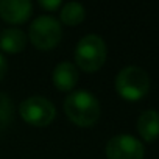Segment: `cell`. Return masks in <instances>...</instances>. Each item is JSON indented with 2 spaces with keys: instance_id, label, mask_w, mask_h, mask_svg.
<instances>
[{
  "instance_id": "obj_5",
  "label": "cell",
  "mask_w": 159,
  "mask_h": 159,
  "mask_svg": "<svg viewBox=\"0 0 159 159\" xmlns=\"http://www.w3.org/2000/svg\"><path fill=\"white\" fill-rule=\"evenodd\" d=\"M19 114L28 125L47 126L53 122L56 109L48 98L42 95H31L19 105Z\"/></svg>"
},
{
  "instance_id": "obj_14",
  "label": "cell",
  "mask_w": 159,
  "mask_h": 159,
  "mask_svg": "<svg viewBox=\"0 0 159 159\" xmlns=\"http://www.w3.org/2000/svg\"><path fill=\"white\" fill-rule=\"evenodd\" d=\"M7 70H8V64H7V59L5 56L0 53V81L3 80V76L7 75Z\"/></svg>"
},
{
  "instance_id": "obj_12",
  "label": "cell",
  "mask_w": 159,
  "mask_h": 159,
  "mask_svg": "<svg viewBox=\"0 0 159 159\" xmlns=\"http://www.w3.org/2000/svg\"><path fill=\"white\" fill-rule=\"evenodd\" d=\"M13 119H14L13 102H11V98L7 94L0 92V134H2L10 126Z\"/></svg>"
},
{
  "instance_id": "obj_10",
  "label": "cell",
  "mask_w": 159,
  "mask_h": 159,
  "mask_svg": "<svg viewBox=\"0 0 159 159\" xmlns=\"http://www.w3.org/2000/svg\"><path fill=\"white\" fill-rule=\"evenodd\" d=\"M27 36L19 28H5L0 33V48L7 53H19L25 48Z\"/></svg>"
},
{
  "instance_id": "obj_6",
  "label": "cell",
  "mask_w": 159,
  "mask_h": 159,
  "mask_svg": "<svg viewBox=\"0 0 159 159\" xmlns=\"http://www.w3.org/2000/svg\"><path fill=\"white\" fill-rule=\"evenodd\" d=\"M108 159H143L145 148L131 134H117L106 142Z\"/></svg>"
},
{
  "instance_id": "obj_11",
  "label": "cell",
  "mask_w": 159,
  "mask_h": 159,
  "mask_svg": "<svg viewBox=\"0 0 159 159\" xmlns=\"http://www.w3.org/2000/svg\"><path fill=\"white\" fill-rule=\"evenodd\" d=\"M84 16H86V11H84V7L78 2H69L66 3L62 8H61V13H59V19L64 25H69V27H75L78 24H81L84 20Z\"/></svg>"
},
{
  "instance_id": "obj_3",
  "label": "cell",
  "mask_w": 159,
  "mask_h": 159,
  "mask_svg": "<svg viewBox=\"0 0 159 159\" xmlns=\"http://www.w3.org/2000/svg\"><path fill=\"white\" fill-rule=\"evenodd\" d=\"M106 44L98 34H86L80 39L75 48V61L84 72L98 70L106 61Z\"/></svg>"
},
{
  "instance_id": "obj_2",
  "label": "cell",
  "mask_w": 159,
  "mask_h": 159,
  "mask_svg": "<svg viewBox=\"0 0 159 159\" xmlns=\"http://www.w3.org/2000/svg\"><path fill=\"white\" fill-rule=\"evenodd\" d=\"M116 91L122 98L137 102L150 91V76L142 67H123L116 76Z\"/></svg>"
},
{
  "instance_id": "obj_8",
  "label": "cell",
  "mask_w": 159,
  "mask_h": 159,
  "mask_svg": "<svg viewBox=\"0 0 159 159\" xmlns=\"http://www.w3.org/2000/svg\"><path fill=\"white\" fill-rule=\"evenodd\" d=\"M78 81V70L73 62L70 61H62L59 62L55 70H53V84L56 86L58 91L67 92L75 88Z\"/></svg>"
},
{
  "instance_id": "obj_4",
  "label": "cell",
  "mask_w": 159,
  "mask_h": 159,
  "mask_svg": "<svg viewBox=\"0 0 159 159\" xmlns=\"http://www.w3.org/2000/svg\"><path fill=\"white\" fill-rule=\"evenodd\" d=\"M28 36L33 45L38 47L39 50H50L61 41V36H62L61 24L58 19L52 16H47V14L39 16L31 22Z\"/></svg>"
},
{
  "instance_id": "obj_13",
  "label": "cell",
  "mask_w": 159,
  "mask_h": 159,
  "mask_svg": "<svg viewBox=\"0 0 159 159\" xmlns=\"http://www.w3.org/2000/svg\"><path fill=\"white\" fill-rule=\"evenodd\" d=\"M39 5H41L44 10L55 11L56 8H59V7H61V2H59V0H48V2H47V0H41Z\"/></svg>"
},
{
  "instance_id": "obj_7",
  "label": "cell",
  "mask_w": 159,
  "mask_h": 159,
  "mask_svg": "<svg viewBox=\"0 0 159 159\" xmlns=\"http://www.w3.org/2000/svg\"><path fill=\"white\" fill-rule=\"evenodd\" d=\"M33 11V3L28 0H2L0 2V16L8 24L25 22Z\"/></svg>"
},
{
  "instance_id": "obj_1",
  "label": "cell",
  "mask_w": 159,
  "mask_h": 159,
  "mask_svg": "<svg viewBox=\"0 0 159 159\" xmlns=\"http://www.w3.org/2000/svg\"><path fill=\"white\" fill-rule=\"evenodd\" d=\"M67 117L78 126H92L100 117V102L88 91H75L64 102Z\"/></svg>"
},
{
  "instance_id": "obj_9",
  "label": "cell",
  "mask_w": 159,
  "mask_h": 159,
  "mask_svg": "<svg viewBox=\"0 0 159 159\" xmlns=\"http://www.w3.org/2000/svg\"><path fill=\"white\" fill-rule=\"evenodd\" d=\"M137 131L145 142H154L159 137V112L156 109L143 111L137 119Z\"/></svg>"
}]
</instances>
